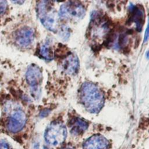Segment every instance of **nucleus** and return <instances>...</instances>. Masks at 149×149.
<instances>
[{"label": "nucleus", "mask_w": 149, "mask_h": 149, "mask_svg": "<svg viewBox=\"0 0 149 149\" xmlns=\"http://www.w3.org/2000/svg\"><path fill=\"white\" fill-rule=\"evenodd\" d=\"M9 112L6 120L7 130L12 133H16L22 130L27 122L25 112L18 106H15Z\"/></svg>", "instance_id": "39448f33"}, {"label": "nucleus", "mask_w": 149, "mask_h": 149, "mask_svg": "<svg viewBox=\"0 0 149 149\" xmlns=\"http://www.w3.org/2000/svg\"><path fill=\"white\" fill-rule=\"evenodd\" d=\"M80 97L81 103L90 113H98L104 104L102 92L96 85L90 82H86L81 86Z\"/></svg>", "instance_id": "f257e3e1"}, {"label": "nucleus", "mask_w": 149, "mask_h": 149, "mask_svg": "<svg viewBox=\"0 0 149 149\" xmlns=\"http://www.w3.org/2000/svg\"><path fill=\"white\" fill-rule=\"evenodd\" d=\"M49 2L42 1L37 5V15L42 25L51 31L57 30L58 22L56 12L49 4Z\"/></svg>", "instance_id": "f03ea898"}, {"label": "nucleus", "mask_w": 149, "mask_h": 149, "mask_svg": "<svg viewBox=\"0 0 149 149\" xmlns=\"http://www.w3.org/2000/svg\"><path fill=\"white\" fill-rule=\"evenodd\" d=\"M146 55H147V58H148V59H149V51L147 52V54H146Z\"/></svg>", "instance_id": "6ab92c4d"}, {"label": "nucleus", "mask_w": 149, "mask_h": 149, "mask_svg": "<svg viewBox=\"0 0 149 149\" xmlns=\"http://www.w3.org/2000/svg\"><path fill=\"white\" fill-rule=\"evenodd\" d=\"M14 39L16 44L20 47L27 48L34 42V31L31 27L27 26L20 28L15 33Z\"/></svg>", "instance_id": "0eeeda50"}, {"label": "nucleus", "mask_w": 149, "mask_h": 149, "mask_svg": "<svg viewBox=\"0 0 149 149\" xmlns=\"http://www.w3.org/2000/svg\"><path fill=\"white\" fill-rule=\"evenodd\" d=\"M67 130L65 126L59 122H53L47 127L44 133V139L49 145L58 146L66 139Z\"/></svg>", "instance_id": "7ed1b4c3"}, {"label": "nucleus", "mask_w": 149, "mask_h": 149, "mask_svg": "<svg viewBox=\"0 0 149 149\" xmlns=\"http://www.w3.org/2000/svg\"><path fill=\"white\" fill-rule=\"evenodd\" d=\"M62 68L63 70L68 74H75L77 73L79 68L77 57L73 55L68 56L63 61Z\"/></svg>", "instance_id": "1a4fd4ad"}, {"label": "nucleus", "mask_w": 149, "mask_h": 149, "mask_svg": "<svg viewBox=\"0 0 149 149\" xmlns=\"http://www.w3.org/2000/svg\"><path fill=\"white\" fill-rule=\"evenodd\" d=\"M62 149H75V148L71 145H67L65 147H64Z\"/></svg>", "instance_id": "f3484780"}, {"label": "nucleus", "mask_w": 149, "mask_h": 149, "mask_svg": "<svg viewBox=\"0 0 149 149\" xmlns=\"http://www.w3.org/2000/svg\"><path fill=\"white\" fill-rule=\"evenodd\" d=\"M70 126L72 133L78 135L84 132L87 129L88 124L85 120L77 118L71 121Z\"/></svg>", "instance_id": "9b49d317"}, {"label": "nucleus", "mask_w": 149, "mask_h": 149, "mask_svg": "<svg viewBox=\"0 0 149 149\" xmlns=\"http://www.w3.org/2000/svg\"><path fill=\"white\" fill-rule=\"evenodd\" d=\"M0 149H10L8 143L4 140H1L0 141Z\"/></svg>", "instance_id": "2eb2a0df"}, {"label": "nucleus", "mask_w": 149, "mask_h": 149, "mask_svg": "<svg viewBox=\"0 0 149 149\" xmlns=\"http://www.w3.org/2000/svg\"><path fill=\"white\" fill-rule=\"evenodd\" d=\"M13 3H23V2H24L23 1H13Z\"/></svg>", "instance_id": "a211bd4d"}, {"label": "nucleus", "mask_w": 149, "mask_h": 149, "mask_svg": "<svg viewBox=\"0 0 149 149\" xmlns=\"http://www.w3.org/2000/svg\"><path fill=\"white\" fill-rule=\"evenodd\" d=\"M39 55L45 60L51 61L54 58L52 48L48 43H43L39 49Z\"/></svg>", "instance_id": "f8f14e48"}, {"label": "nucleus", "mask_w": 149, "mask_h": 149, "mask_svg": "<svg viewBox=\"0 0 149 149\" xmlns=\"http://www.w3.org/2000/svg\"><path fill=\"white\" fill-rule=\"evenodd\" d=\"M66 27H62V31H61V32L62 33H64V32H67L68 31H67V29H66ZM62 37H63V38H65V37H68V36H69V35L68 34H65V33H63V35H62Z\"/></svg>", "instance_id": "dca6fc26"}, {"label": "nucleus", "mask_w": 149, "mask_h": 149, "mask_svg": "<svg viewBox=\"0 0 149 149\" xmlns=\"http://www.w3.org/2000/svg\"><path fill=\"white\" fill-rule=\"evenodd\" d=\"M109 142L101 135H94L87 139L83 144L84 149H108Z\"/></svg>", "instance_id": "6e6552de"}, {"label": "nucleus", "mask_w": 149, "mask_h": 149, "mask_svg": "<svg viewBox=\"0 0 149 149\" xmlns=\"http://www.w3.org/2000/svg\"><path fill=\"white\" fill-rule=\"evenodd\" d=\"M144 20V10L140 7H134L132 9L130 20L136 24V29L138 31H141Z\"/></svg>", "instance_id": "9d476101"}, {"label": "nucleus", "mask_w": 149, "mask_h": 149, "mask_svg": "<svg viewBox=\"0 0 149 149\" xmlns=\"http://www.w3.org/2000/svg\"><path fill=\"white\" fill-rule=\"evenodd\" d=\"M26 79L30 87L31 95L34 99H38L41 94L42 80V72L40 68L34 64L30 65L26 73Z\"/></svg>", "instance_id": "20e7f679"}, {"label": "nucleus", "mask_w": 149, "mask_h": 149, "mask_svg": "<svg viewBox=\"0 0 149 149\" xmlns=\"http://www.w3.org/2000/svg\"><path fill=\"white\" fill-rule=\"evenodd\" d=\"M85 9L79 3L74 1L68 2L63 4L59 10V16L61 18L79 19L84 17Z\"/></svg>", "instance_id": "423d86ee"}, {"label": "nucleus", "mask_w": 149, "mask_h": 149, "mask_svg": "<svg viewBox=\"0 0 149 149\" xmlns=\"http://www.w3.org/2000/svg\"><path fill=\"white\" fill-rule=\"evenodd\" d=\"M148 39H149V19H148V24H147V28H146L145 34H144V42H146V41H148Z\"/></svg>", "instance_id": "4468645a"}, {"label": "nucleus", "mask_w": 149, "mask_h": 149, "mask_svg": "<svg viewBox=\"0 0 149 149\" xmlns=\"http://www.w3.org/2000/svg\"><path fill=\"white\" fill-rule=\"evenodd\" d=\"M8 7V3L6 1H0V16L3 15Z\"/></svg>", "instance_id": "ddd939ff"}]
</instances>
